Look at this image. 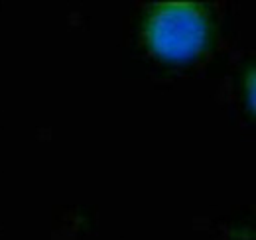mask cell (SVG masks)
<instances>
[{"label": "cell", "instance_id": "6da1fadb", "mask_svg": "<svg viewBox=\"0 0 256 240\" xmlns=\"http://www.w3.org/2000/svg\"><path fill=\"white\" fill-rule=\"evenodd\" d=\"M146 40L162 60H192L207 42V20L193 4H162L148 20Z\"/></svg>", "mask_w": 256, "mask_h": 240}, {"label": "cell", "instance_id": "7a4b0ae2", "mask_svg": "<svg viewBox=\"0 0 256 240\" xmlns=\"http://www.w3.org/2000/svg\"><path fill=\"white\" fill-rule=\"evenodd\" d=\"M248 98H250V104H252V108L256 112V67L254 71L250 73V77H248Z\"/></svg>", "mask_w": 256, "mask_h": 240}]
</instances>
